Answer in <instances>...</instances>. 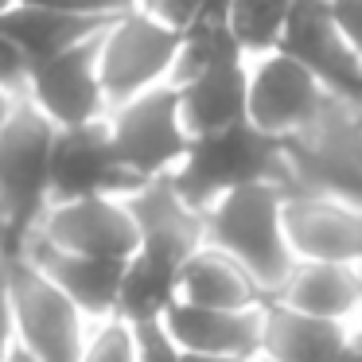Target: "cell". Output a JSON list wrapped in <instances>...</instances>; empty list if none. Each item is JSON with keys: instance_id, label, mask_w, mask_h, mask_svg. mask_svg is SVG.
<instances>
[{"instance_id": "1", "label": "cell", "mask_w": 362, "mask_h": 362, "mask_svg": "<svg viewBox=\"0 0 362 362\" xmlns=\"http://www.w3.org/2000/svg\"><path fill=\"white\" fill-rule=\"evenodd\" d=\"M284 195L288 191L281 183L253 180L230 187L206 206L203 242L242 261L245 273L261 284L265 300H273L296 269V253L284 234Z\"/></svg>"}, {"instance_id": "2", "label": "cell", "mask_w": 362, "mask_h": 362, "mask_svg": "<svg viewBox=\"0 0 362 362\" xmlns=\"http://www.w3.org/2000/svg\"><path fill=\"white\" fill-rule=\"evenodd\" d=\"M284 191H323L362 206V105L331 94L308 125L284 136Z\"/></svg>"}, {"instance_id": "3", "label": "cell", "mask_w": 362, "mask_h": 362, "mask_svg": "<svg viewBox=\"0 0 362 362\" xmlns=\"http://www.w3.org/2000/svg\"><path fill=\"white\" fill-rule=\"evenodd\" d=\"M284 175H288L284 141L257 129L253 121H242L222 133L195 136L172 180L183 191V199L206 214V206L218 195H226L230 187H242L253 180H273L284 187Z\"/></svg>"}, {"instance_id": "4", "label": "cell", "mask_w": 362, "mask_h": 362, "mask_svg": "<svg viewBox=\"0 0 362 362\" xmlns=\"http://www.w3.org/2000/svg\"><path fill=\"white\" fill-rule=\"evenodd\" d=\"M55 141L59 125L28 94L0 125V218L8 226L12 242H20L35 226L51 199Z\"/></svg>"}, {"instance_id": "5", "label": "cell", "mask_w": 362, "mask_h": 362, "mask_svg": "<svg viewBox=\"0 0 362 362\" xmlns=\"http://www.w3.org/2000/svg\"><path fill=\"white\" fill-rule=\"evenodd\" d=\"M105 125H110L117 164L129 172L133 183L175 172L195 141L183 121V102L175 82H160L144 94L113 105L105 113Z\"/></svg>"}, {"instance_id": "6", "label": "cell", "mask_w": 362, "mask_h": 362, "mask_svg": "<svg viewBox=\"0 0 362 362\" xmlns=\"http://www.w3.org/2000/svg\"><path fill=\"white\" fill-rule=\"evenodd\" d=\"M180 43V28H172L148 8H129L113 16L102 32V51H98V71H102L110 110L172 78Z\"/></svg>"}, {"instance_id": "7", "label": "cell", "mask_w": 362, "mask_h": 362, "mask_svg": "<svg viewBox=\"0 0 362 362\" xmlns=\"http://www.w3.org/2000/svg\"><path fill=\"white\" fill-rule=\"evenodd\" d=\"M12 304H16V343L40 362H78L90 343V320L24 250L12 261Z\"/></svg>"}, {"instance_id": "8", "label": "cell", "mask_w": 362, "mask_h": 362, "mask_svg": "<svg viewBox=\"0 0 362 362\" xmlns=\"http://www.w3.org/2000/svg\"><path fill=\"white\" fill-rule=\"evenodd\" d=\"M105 32V28H102ZM102 32L86 35L82 43L59 51L51 59H40L28 71V90L24 94L55 121L59 129L71 125H90L110 113L102 90V71H98V51H102Z\"/></svg>"}, {"instance_id": "9", "label": "cell", "mask_w": 362, "mask_h": 362, "mask_svg": "<svg viewBox=\"0 0 362 362\" xmlns=\"http://www.w3.org/2000/svg\"><path fill=\"white\" fill-rule=\"evenodd\" d=\"M28 234H40L63 250L98 253V257H133L141 250V230L121 195L98 191L78 199H55L40 211Z\"/></svg>"}, {"instance_id": "10", "label": "cell", "mask_w": 362, "mask_h": 362, "mask_svg": "<svg viewBox=\"0 0 362 362\" xmlns=\"http://www.w3.org/2000/svg\"><path fill=\"white\" fill-rule=\"evenodd\" d=\"M331 94L335 90H327L320 74L288 51L273 47L250 55V121L281 141L308 125Z\"/></svg>"}, {"instance_id": "11", "label": "cell", "mask_w": 362, "mask_h": 362, "mask_svg": "<svg viewBox=\"0 0 362 362\" xmlns=\"http://www.w3.org/2000/svg\"><path fill=\"white\" fill-rule=\"evenodd\" d=\"M281 51L312 66L327 90L362 105V51L335 24L331 0H296L292 4L288 28L281 35Z\"/></svg>"}, {"instance_id": "12", "label": "cell", "mask_w": 362, "mask_h": 362, "mask_svg": "<svg viewBox=\"0 0 362 362\" xmlns=\"http://www.w3.org/2000/svg\"><path fill=\"white\" fill-rule=\"evenodd\" d=\"M284 234L296 261H362V206L323 191H288Z\"/></svg>"}, {"instance_id": "13", "label": "cell", "mask_w": 362, "mask_h": 362, "mask_svg": "<svg viewBox=\"0 0 362 362\" xmlns=\"http://www.w3.org/2000/svg\"><path fill=\"white\" fill-rule=\"evenodd\" d=\"M136 183L129 180V172L117 164V152L110 141V125L90 121V125H71L59 129L55 156H51V199H78V195H125Z\"/></svg>"}, {"instance_id": "14", "label": "cell", "mask_w": 362, "mask_h": 362, "mask_svg": "<svg viewBox=\"0 0 362 362\" xmlns=\"http://www.w3.org/2000/svg\"><path fill=\"white\" fill-rule=\"evenodd\" d=\"M90 320H110L117 315V296H121V276H125L129 257H98V253H78L47 242L40 234H24L16 242Z\"/></svg>"}, {"instance_id": "15", "label": "cell", "mask_w": 362, "mask_h": 362, "mask_svg": "<svg viewBox=\"0 0 362 362\" xmlns=\"http://www.w3.org/2000/svg\"><path fill=\"white\" fill-rule=\"evenodd\" d=\"M121 199L129 203V211H133V218H136L141 250L172 257L183 265V261L203 245L206 214L199 211L195 203L183 199V191L175 187V180H172V172L136 183V187L125 191Z\"/></svg>"}, {"instance_id": "16", "label": "cell", "mask_w": 362, "mask_h": 362, "mask_svg": "<svg viewBox=\"0 0 362 362\" xmlns=\"http://www.w3.org/2000/svg\"><path fill=\"white\" fill-rule=\"evenodd\" d=\"M164 327L183 351H214V354H261V331H265V304L253 308H206L175 296L160 315Z\"/></svg>"}, {"instance_id": "17", "label": "cell", "mask_w": 362, "mask_h": 362, "mask_svg": "<svg viewBox=\"0 0 362 362\" xmlns=\"http://www.w3.org/2000/svg\"><path fill=\"white\" fill-rule=\"evenodd\" d=\"M191 136H211L250 121V55L214 63L180 86Z\"/></svg>"}, {"instance_id": "18", "label": "cell", "mask_w": 362, "mask_h": 362, "mask_svg": "<svg viewBox=\"0 0 362 362\" xmlns=\"http://www.w3.org/2000/svg\"><path fill=\"white\" fill-rule=\"evenodd\" d=\"M351 323L312 315L284 300H265V331H261V354L284 362H339Z\"/></svg>"}, {"instance_id": "19", "label": "cell", "mask_w": 362, "mask_h": 362, "mask_svg": "<svg viewBox=\"0 0 362 362\" xmlns=\"http://www.w3.org/2000/svg\"><path fill=\"white\" fill-rule=\"evenodd\" d=\"M273 300L312 315L354 323L362 312V261H296Z\"/></svg>"}, {"instance_id": "20", "label": "cell", "mask_w": 362, "mask_h": 362, "mask_svg": "<svg viewBox=\"0 0 362 362\" xmlns=\"http://www.w3.org/2000/svg\"><path fill=\"white\" fill-rule=\"evenodd\" d=\"M180 300L206 308H253L265 304L261 284L245 273L242 261H234L230 253L214 250V245H199L180 269Z\"/></svg>"}, {"instance_id": "21", "label": "cell", "mask_w": 362, "mask_h": 362, "mask_svg": "<svg viewBox=\"0 0 362 362\" xmlns=\"http://www.w3.org/2000/svg\"><path fill=\"white\" fill-rule=\"evenodd\" d=\"M110 24L105 16H82V12H63L47 8V4H12L8 12H0V28L16 40V47L28 55V63L51 59L59 51L82 43L86 35L102 32Z\"/></svg>"}, {"instance_id": "22", "label": "cell", "mask_w": 362, "mask_h": 362, "mask_svg": "<svg viewBox=\"0 0 362 362\" xmlns=\"http://www.w3.org/2000/svg\"><path fill=\"white\" fill-rule=\"evenodd\" d=\"M180 261L160 257V253L136 250L125 261V276H121V296H117V315L129 323L141 320H160L168 304L180 292Z\"/></svg>"}, {"instance_id": "23", "label": "cell", "mask_w": 362, "mask_h": 362, "mask_svg": "<svg viewBox=\"0 0 362 362\" xmlns=\"http://www.w3.org/2000/svg\"><path fill=\"white\" fill-rule=\"evenodd\" d=\"M292 4L296 0H230L226 24L234 32V40L242 43L245 55H261V51L281 47Z\"/></svg>"}, {"instance_id": "24", "label": "cell", "mask_w": 362, "mask_h": 362, "mask_svg": "<svg viewBox=\"0 0 362 362\" xmlns=\"http://www.w3.org/2000/svg\"><path fill=\"white\" fill-rule=\"evenodd\" d=\"M78 362H136V327L125 315L98 320Z\"/></svg>"}, {"instance_id": "25", "label": "cell", "mask_w": 362, "mask_h": 362, "mask_svg": "<svg viewBox=\"0 0 362 362\" xmlns=\"http://www.w3.org/2000/svg\"><path fill=\"white\" fill-rule=\"evenodd\" d=\"M136 327V362H183V346L172 339L164 320H141Z\"/></svg>"}, {"instance_id": "26", "label": "cell", "mask_w": 362, "mask_h": 362, "mask_svg": "<svg viewBox=\"0 0 362 362\" xmlns=\"http://www.w3.org/2000/svg\"><path fill=\"white\" fill-rule=\"evenodd\" d=\"M12 261L16 242H0V358L16 346V304H12Z\"/></svg>"}, {"instance_id": "27", "label": "cell", "mask_w": 362, "mask_h": 362, "mask_svg": "<svg viewBox=\"0 0 362 362\" xmlns=\"http://www.w3.org/2000/svg\"><path fill=\"white\" fill-rule=\"evenodd\" d=\"M28 71H32L28 55L16 47L12 35L0 28V86L12 90V94H24V90H28Z\"/></svg>"}, {"instance_id": "28", "label": "cell", "mask_w": 362, "mask_h": 362, "mask_svg": "<svg viewBox=\"0 0 362 362\" xmlns=\"http://www.w3.org/2000/svg\"><path fill=\"white\" fill-rule=\"evenodd\" d=\"M24 4H47V8L82 12V16H105V20L136 8V0H24Z\"/></svg>"}, {"instance_id": "29", "label": "cell", "mask_w": 362, "mask_h": 362, "mask_svg": "<svg viewBox=\"0 0 362 362\" xmlns=\"http://www.w3.org/2000/svg\"><path fill=\"white\" fill-rule=\"evenodd\" d=\"M331 12H335V24L343 28V35L362 51V0H331Z\"/></svg>"}, {"instance_id": "30", "label": "cell", "mask_w": 362, "mask_h": 362, "mask_svg": "<svg viewBox=\"0 0 362 362\" xmlns=\"http://www.w3.org/2000/svg\"><path fill=\"white\" fill-rule=\"evenodd\" d=\"M183 362H253L245 354H214V351H183Z\"/></svg>"}, {"instance_id": "31", "label": "cell", "mask_w": 362, "mask_h": 362, "mask_svg": "<svg viewBox=\"0 0 362 362\" xmlns=\"http://www.w3.org/2000/svg\"><path fill=\"white\" fill-rule=\"evenodd\" d=\"M20 98H24V94H12V90H4V86H0V125L8 121V113L16 110V102H20Z\"/></svg>"}, {"instance_id": "32", "label": "cell", "mask_w": 362, "mask_h": 362, "mask_svg": "<svg viewBox=\"0 0 362 362\" xmlns=\"http://www.w3.org/2000/svg\"><path fill=\"white\" fill-rule=\"evenodd\" d=\"M0 362H40V358H35V354H32V351H24V346H20V343H16V346H12V351H8V354H4V358H0Z\"/></svg>"}, {"instance_id": "33", "label": "cell", "mask_w": 362, "mask_h": 362, "mask_svg": "<svg viewBox=\"0 0 362 362\" xmlns=\"http://www.w3.org/2000/svg\"><path fill=\"white\" fill-rule=\"evenodd\" d=\"M0 242H12V234H8V226H4V218H0Z\"/></svg>"}, {"instance_id": "34", "label": "cell", "mask_w": 362, "mask_h": 362, "mask_svg": "<svg viewBox=\"0 0 362 362\" xmlns=\"http://www.w3.org/2000/svg\"><path fill=\"white\" fill-rule=\"evenodd\" d=\"M253 362H284V358H273V354H257Z\"/></svg>"}, {"instance_id": "35", "label": "cell", "mask_w": 362, "mask_h": 362, "mask_svg": "<svg viewBox=\"0 0 362 362\" xmlns=\"http://www.w3.org/2000/svg\"><path fill=\"white\" fill-rule=\"evenodd\" d=\"M12 4H20V0H0V12H8Z\"/></svg>"}, {"instance_id": "36", "label": "cell", "mask_w": 362, "mask_h": 362, "mask_svg": "<svg viewBox=\"0 0 362 362\" xmlns=\"http://www.w3.org/2000/svg\"><path fill=\"white\" fill-rule=\"evenodd\" d=\"M152 4H156V0H136V8H152Z\"/></svg>"}, {"instance_id": "37", "label": "cell", "mask_w": 362, "mask_h": 362, "mask_svg": "<svg viewBox=\"0 0 362 362\" xmlns=\"http://www.w3.org/2000/svg\"><path fill=\"white\" fill-rule=\"evenodd\" d=\"M354 323H362V312H358V320H354Z\"/></svg>"}]
</instances>
